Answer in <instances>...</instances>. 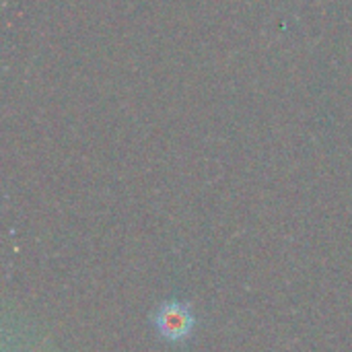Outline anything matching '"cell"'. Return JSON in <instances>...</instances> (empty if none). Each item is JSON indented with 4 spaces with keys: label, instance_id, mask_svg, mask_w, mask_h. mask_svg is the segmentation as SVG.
<instances>
[{
    "label": "cell",
    "instance_id": "6da1fadb",
    "mask_svg": "<svg viewBox=\"0 0 352 352\" xmlns=\"http://www.w3.org/2000/svg\"><path fill=\"white\" fill-rule=\"evenodd\" d=\"M153 324L167 342H184L196 328V316L190 305L171 299L155 311Z\"/></svg>",
    "mask_w": 352,
    "mask_h": 352
}]
</instances>
